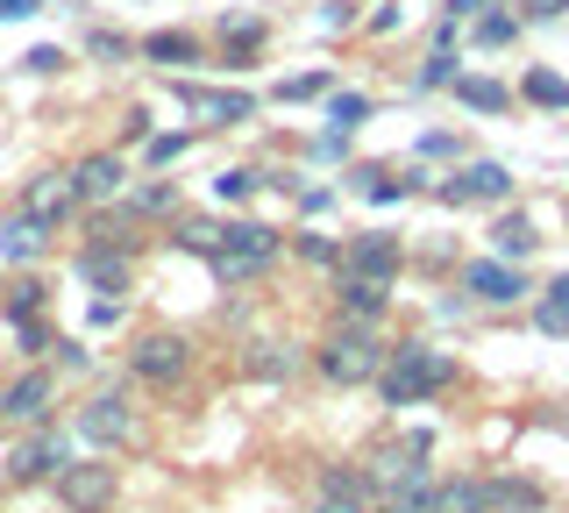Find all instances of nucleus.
<instances>
[{
    "label": "nucleus",
    "instance_id": "nucleus-1",
    "mask_svg": "<svg viewBox=\"0 0 569 513\" xmlns=\"http://www.w3.org/2000/svg\"><path fill=\"white\" fill-rule=\"evenodd\" d=\"M456 385H462V364L441 343H427V335H399V343H391V357H385V371H378V399L391 406V414L427 406V399L456 393Z\"/></svg>",
    "mask_w": 569,
    "mask_h": 513
},
{
    "label": "nucleus",
    "instance_id": "nucleus-2",
    "mask_svg": "<svg viewBox=\"0 0 569 513\" xmlns=\"http://www.w3.org/2000/svg\"><path fill=\"white\" fill-rule=\"evenodd\" d=\"M391 357V343L370 322H335L320 343L307 349V364H313V378H328L335 393H356V385H378V371Z\"/></svg>",
    "mask_w": 569,
    "mask_h": 513
},
{
    "label": "nucleus",
    "instance_id": "nucleus-3",
    "mask_svg": "<svg viewBox=\"0 0 569 513\" xmlns=\"http://www.w3.org/2000/svg\"><path fill=\"white\" fill-rule=\"evenodd\" d=\"M284 257V228H271V221H257V215H236V221H221V243H213V278H263L271 264Z\"/></svg>",
    "mask_w": 569,
    "mask_h": 513
},
{
    "label": "nucleus",
    "instance_id": "nucleus-4",
    "mask_svg": "<svg viewBox=\"0 0 569 513\" xmlns=\"http://www.w3.org/2000/svg\"><path fill=\"white\" fill-rule=\"evenodd\" d=\"M192 364H200V343H192L186 328H142L136 343H129V378L136 385H150V393H171V385H186L192 378Z\"/></svg>",
    "mask_w": 569,
    "mask_h": 513
},
{
    "label": "nucleus",
    "instance_id": "nucleus-5",
    "mask_svg": "<svg viewBox=\"0 0 569 513\" xmlns=\"http://www.w3.org/2000/svg\"><path fill=\"white\" fill-rule=\"evenodd\" d=\"M71 435L86 442V450H129V442L142 435V414H136V399H129V385H100L93 399H79L71 406Z\"/></svg>",
    "mask_w": 569,
    "mask_h": 513
},
{
    "label": "nucleus",
    "instance_id": "nucleus-6",
    "mask_svg": "<svg viewBox=\"0 0 569 513\" xmlns=\"http://www.w3.org/2000/svg\"><path fill=\"white\" fill-rule=\"evenodd\" d=\"M71 442L58 421H43V428H22V442H8V456H0V477L8 485H43V477H58L71 464Z\"/></svg>",
    "mask_w": 569,
    "mask_h": 513
},
{
    "label": "nucleus",
    "instance_id": "nucleus-7",
    "mask_svg": "<svg viewBox=\"0 0 569 513\" xmlns=\"http://www.w3.org/2000/svg\"><path fill=\"white\" fill-rule=\"evenodd\" d=\"M58 393H64V378L50 364L14 371V378L0 385V421H8V428H43V421H58Z\"/></svg>",
    "mask_w": 569,
    "mask_h": 513
},
{
    "label": "nucleus",
    "instance_id": "nucleus-8",
    "mask_svg": "<svg viewBox=\"0 0 569 513\" xmlns=\"http://www.w3.org/2000/svg\"><path fill=\"white\" fill-rule=\"evenodd\" d=\"M441 207H512V171L498 157H462L449 179H435Z\"/></svg>",
    "mask_w": 569,
    "mask_h": 513
},
{
    "label": "nucleus",
    "instance_id": "nucleus-9",
    "mask_svg": "<svg viewBox=\"0 0 569 513\" xmlns=\"http://www.w3.org/2000/svg\"><path fill=\"white\" fill-rule=\"evenodd\" d=\"M50 485H58V506H64V513H114V500H121V471L107 464V456L64 464Z\"/></svg>",
    "mask_w": 569,
    "mask_h": 513
},
{
    "label": "nucleus",
    "instance_id": "nucleus-10",
    "mask_svg": "<svg viewBox=\"0 0 569 513\" xmlns=\"http://www.w3.org/2000/svg\"><path fill=\"white\" fill-rule=\"evenodd\" d=\"M456 293L470 299V307H520L533 286H527L520 264H506V257H470L456 272Z\"/></svg>",
    "mask_w": 569,
    "mask_h": 513
},
{
    "label": "nucleus",
    "instance_id": "nucleus-11",
    "mask_svg": "<svg viewBox=\"0 0 569 513\" xmlns=\"http://www.w3.org/2000/svg\"><path fill=\"white\" fill-rule=\"evenodd\" d=\"M71 272L86 278L93 293H129V272H136V236H86Z\"/></svg>",
    "mask_w": 569,
    "mask_h": 513
},
{
    "label": "nucleus",
    "instance_id": "nucleus-12",
    "mask_svg": "<svg viewBox=\"0 0 569 513\" xmlns=\"http://www.w3.org/2000/svg\"><path fill=\"white\" fill-rule=\"evenodd\" d=\"M171 93L186 100L192 115H207V129H242V121H257V93H249V86H200V79L178 72Z\"/></svg>",
    "mask_w": 569,
    "mask_h": 513
},
{
    "label": "nucleus",
    "instance_id": "nucleus-13",
    "mask_svg": "<svg viewBox=\"0 0 569 513\" xmlns=\"http://www.w3.org/2000/svg\"><path fill=\"white\" fill-rule=\"evenodd\" d=\"M342 272L399 286V272H406V243H399V228H356V236L342 243Z\"/></svg>",
    "mask_w": 569,
    "mask_h": 513
},
{
    "label": "nucleus",
    "instance_id": "nucleus-14",
    "mask_svg": "<svg viewBox=\"0 0 569 513\" xmlns=\"http://www.w3.org/2000/svg\"><path fill=\"white\" fill-rule=\"evenodd\" d=\"M129 150H93V157H79V165H71V186H79V207H114L121 193H129Z\"/></svg>",
    "mask_w": 569,
    "mask_h": 513
},
{
    "label": "nucleus",
    "instance_id": "nucleus-15",
    "mask_svg": "<svg viewBox=\"0 0 569 513\" xmlns=\"http://www.w3.org/2000/svg\"><path fill=\"white\" fill-rule=\"evenodd\" d=\"M14 215H29V221H43V228H64L71 215H79V186H71V171H36V179H22Z\"/></svg>",
    "mask_w": 569,
    "mask_h": 513
},
{
    "label": "nucleus",
    "instance_id": "nucleus-16",
    "mask_svg": "<svg viewBox=\"0 0 569 513\" xmlns=\"http://www.w3.org/2000/svg\"><path fill=\"white\" fill-rule=\"evenodd\" d=\"M385 314H391V286H385V278L335 272V322H370V328H385Z\"/></svg>",
    "mask_w": 569,
    "mask_h": 513
},
{
    "label": "nucleus",
    "instance_id": "nucleus-17",
    "mask_svg": "<svg viewBox=\"0 0 569 513\" xmlns=\"http://www.w3.org/2000/svg\"><path fill=\"white\" fill-rule=\"evenodd\" d=\"M427 513H491V485L477 471H449L427 485Z\"/></svg>",
    "mask_w": 569,
    "mask_h": 513
},
{
    "label": "nucleus",
    "instance_id": "nucleus-18",
    "mask_svg": "<svg viewBox=\"0 0 569 513\" xmlns=\"http://www.w3.org/2000/svg\"><path fill=\"white\" fill-rule=\"evenodd\" d=\"M313 492H320V500H363V506H378V500H385L378 477H370V464H349V456L320 464V471H313Z\"/></svg>",
    "mask_w": 569,
    "mask_h": 513
},
{
    "label": "nucleus",
    "instance_id": "nucleus-19",
    "mask_svg": "<svg viewBox=\"0 0 569 513\" xmlns=\"http://www.w3.org/2000/svg\"><path fill=\"white\" fill-rule=\"evenodd\" d=\"M121 215L129 221H164L178 215V179H164V171H150V179H129V193H121Z\"/></svg>",
    "mask_w": 569,
    "mask_h": 513
},
{
    "label": "nucleus",
    "instance_id": "nucleus-20",
    "mask_svg": "<svg viewBox=\"0 0 569 513\" xmlns=\"http://www.w3.org/2000/svg\"><path fill=\"white\" fill-rule=\"evenodd\" d=\"M242 371H249V378H263V385H284V378L307 371V349H299V343H271V335H263V343L242 349Z\"/></svg>",
    "mask_w": 569,
    "mask_h": 513
},
{
    "label": "nucleus",
    "instance_id": "nucleus-21",
    "mask_svg": "<svg viewBox=\"0 0 569 513\" xmlns=\"http://www.w3.org/2000/svg\"><path fill=\"white\" fill-rule=\"evenodd\" d=\"M491 513H548V485L527 471H491Z\"/></svg>",
    "mask_w": 569,
    "mask_h": 513
},
{
    "label": "nucleus",
    "instance_id": "nucleus-22",
    "mask_svg": "<svg viewBox=\"0 0 569 513\" xmlns=\"http://www.w3.org/2000/svg\"><path fill=\"white\" fill-rule=\"evenodd\" d=\"M533 250H541V228H533V215H520V207H506V215L491 221V257H506V264H527Z\"/></svg>",
    "mask_w": 569,
    "mask_h": 513
},
{
    "label": "nucleus",
    "instance_id": "nucleus-23",
    "mask_svg": "<svg viewBox=\"0 0 569 513\" xmlns=\"http://www.w3.org/2000/svg\"><path fill=\"white\" fill-rule=\"evenodd\" d=\"M520 29H527L520 8H498V0H485V8H477V22H470V43L477 50H512V43H520Z\"/></svg>",
    "mask_w": 569,
    "mask_h": 513
},
{
    "label": "nucleus",
    "instance_id": "nucleus-24",
    "mask_svg": "<svg viewBox=\"0 0 569 513\" xmlns=\"http://www.w3.org/2000/svg\"><path fill=\"white\" fill-rule=\"evenodd\" d=\"M136 58H150V65H207V43L192 37V29H150V37L136 43Z\"/></svg>",
    "mask_w": 569,
    "mask_h": 513
},
{
    "label": "nucleus",
    "instance_id": "nucleus-25",
    "mask_svg": "<svg viewBox=\"0 0 569 513\" xmlns=\"http://www.w3.org/2000/svg\"><path fill=\"white\" fill-rule=\"evenodd\" d=\"M50 236H58V228H43L29 215H8V221H0V257H8V264H36L50 250Z\"/></svg>",
    "mask_w": 569,
    "mask_h": 513
},
{
    "label": "nucleus",
    "instance_id": "nucleus-26",
    "mask_svg": "<svg viewBox=\"0 0 569 513\" xmlns=\"http://www.w3.org/2000/svg\"><path fill=\"white\" fill-rule=\"evenodd\" d=\"M449 93H456V100H462L470 115H506L512 100H520V93H512L506 79H491V72H462V79L449 86Z\"/></svg>",
    "mask_w": 569,
    "mask_h": 513
},
{
    "label": "nucleus",
    "instance_id": "nucleus-27",
    "mask_svg": "<svg viewBox=\"0 0 569 513\" xmlns=\"http://www.w3.org/2000/svg\"><path fill=\"white\" fill-rule=\"evenodd\" d=\"M520 100H527V108H548V115H562V108H569V79H562V72H548V65H527V79H520Z\"/></svg>",
    "mask_w": 569,
    "mask_h": 513
},
{
    "label": "nucleus",
    "instance_id": "nucleus-28",
    "mask_svg": "<svg viewBox=\"0 0 569 513\" xmlns=\"http://www.w3.org/2000/svg\"><path fill=\"white\" fill-rule=\"evenodd\" d=\"M284 250L299 264H313V272H342V243L320 236V228H299V236H284Z\"/></svg>",
    "mask_w": 569,
    "mask_h": 513
},
{
    "label": "nucleus",
    "instance_id": "nucleus-29",
    "mask_svg": "<svg viewBox=\"0 0 569 513\" xmlns=\"http://www.w3.org/2000/svg\"><path fill=\"white\" fill-rule=\"evenodd\" d=\"M263 186H271V171H257V165H228L221 179H213V200H228V207H249Z\"/></svg>",
    "mask_w": 569,
    "mask_h": 513
},
{
    "label": "nucleus",
    "instance_id": "nucleus-30",
    "mask_svg": "<svg viewBox=\"0 0 569 513\" xmlns=\"http://www.w3.org/2000/svg\"><path fill=\"white\" fill-rule=\"evenodd\" d=\"M462 79V58H456V50H427V58H420V72H413V93H449V86Z\"/></svg>",
    "mask_w": 569,
    "mask_h": 513
},
{
    "label": "nucleus",
    "instance_id": "nucleus-31",
    "mask_svg": "<svg viewBox=\"0 0 569 513\" xmlns=\"http://www.w3.org/2000/svg\"><path fill=\"white\" fill-rule=\"evenodd\" d=\"M263 37H271V29H263L257 14H228V22H221V43H228V58H221V65H242L249 50H263Z\"/></svg>",
    "mask_w": 569,
    "mask_h": 513
},
{
    "label": "nucleus",
    "instance_id": "nucleus-32",
    "mask_svg": "<svg viewBox=\"0 0 569 513\" xmlns=\"http://www.w3.org/2000/svg\"><path fill=\"white\" fill-rule=\"evenodd\" d=\"M213 243H221V221H207V215H178V221H171V250L213 257Z\"/></svg>",
    "mask_w": 569,
    "mask_h": 513
},
{
    "label": "nucleus",
    "instance_id": "nucleus-33",
    "mask_svg": "<svg viewBox=\"0 0 569 513\" xmlns=\"http://www.w3.org/2000/svg\"><path fill=\"white\" fill-rule=\"evenodd\" d=\"M192 144H200V129H164V136H150V144H142V165H150V171H171L178 157H192Z\"/></svg>",
    "mask_w": 569,
    "mask_h": 513
},
{
    "label": "nucleus",
    "instance_id": "nucleus-34",
    "mask_svg": "<svg viewBox=\"0 0 569 513\" xmlns=\"http://www.w3.org/2000/svg\"><path fill=\"white\" fill-rule=\"evenodd\" d=\"M335 93V72H292L271 86V100H284V108H307V100H328Z\"/></svg>",
    "mask_w": 569,
    "mask_h": 513
},
{
    "label": "nucleus",
    "instance_id": "nucleus-35",
    "mask_svg": "<svg viewBox=\"0 0 569 513\" xmlns=\"http://www.w3.org/2000/svg\"><path fill=\"white\" fill-rule=\"evenodd\" d=\"M370 115H378V100H370V93H328V129L356 136V129H363Z\"/></svg>",
    "mask_w": 569,
    "mask_h": 513
},
{
    "label": "nucleus",
    "instance_id": "nucleus-36",
    "mask_svg": "<svg viewBox=\"0 0 569 513\" xmlns=\"http://www.w3.org/2000/svg\"><path fill=\"white\" fill-rule=\"evenodd\" d=\"M14 349H22L29 364H36V357H50V349H58V328H50L43 314H29V322H14Z\"/></svg>",
    "mask_w": 569,
    "mask_h": 513
},
{
    "label": "nucleus",
    "instance_id": "nucleus-37",
    "mask_svg": "<svg viewBox=\"0 0 569 513\" xmlns=\"http://www.w3.org/2000/svg\"><path fill=\"white\" fill-rule=\"evenodd\" d=\"M50 307V286L43 278H14V293H8V322H29V314H43Z\"/></svg>",
    "mask_w": 569,
    "mask_h": 513
},
{
    "label": "nucleus",
    "instance_id": "nucleus-38",
    "mask_svg": "<svg viewBox=\"0 0 569 513\" xmlns=\"http://www.w3.org/2000/svg\"><path fill=\"white\" fill-rule=\"evenodd\" d=\"M533 328H541V335H556V343H569V299H556V293H533Z\"/></svg>",
    "mask_w": 569,
    "mask_h": 513
},
{
    "label": "nucleus",
    "instance_id": "nucleus-39",
    "mask_svg": "<svg viewBox=\"0 0 569 513\" xmlns=\"http://www.w3.org/2000/svg\"><path fill=\"white\" fill-rule=\"evenodd\" d=\"M50 371H58V378H86V371H93V349L71 343V335H58V349H50Z\"/></svg>",
    "mask_w": 569,
    "mask_h": 513
},
{
    "label": "nucleus",
    "instance_id": "nucleus-40",
    "mask_svg": "<svg viewBox=\"0 0 569 513\" xmlns=\"http://www.w3.org/2000/svg\"><path fill=\"white\" fill-rule=\"evenodd\" d=\"M129 37H114V29H93V37H86V58H100V65H121V58H129Z\"/></svg>",
    "mask_w": 569,
    "mask_h": 513
},
{
    "label": "nucleus",
    "instance_id": "nucleus-41",
    "mask_svg": "<svg viewBox=\"0 0 569 513\" xmlns=\"http://www.w3.org/2000/svg\"><path fill=\"white\" fill-rule=\"evenodd\" d=\"M413 150H420V157H462V150H470V144H462L456 129H427V136H420Z\"/></svg>",
    "mask_w": 569,
    "mask_h": 513
},
{
    "label": "nucleus",
    "instance_id": "nucleus-42",
    "mask_svg": "<svg viewBox=\"0 0 569 513\" xmlns=\"http://www.w3.org/2000/svg\"><path fill=\"white\" fill-rule=\"evenodd\" d=\"M22 72H36V79H58V72H64V50H58V43L29 50V58H22Z\"/></svg>",
    "mask_w": 569,
    "mask_h": 513
},
{
    "label": "nucleus",
    "instance_id": "nucleus-43",
    "mask_svg": "<svg viewBox=\"0 0 569 513\" xmlns=\"http://www.w3.org/2000/svg\"><path fill=\"white\" fill-rule=\"evenodd\" d=\"M520 14H527V22H562L569 0H520Z\"/></svg>",
    "mask_w": 569,
    "mask_h": 513
},
{
    "label": "nucleus",
    "instance_id": "nucleus-44",
    "mask_svg": "<svg viewBox=\"0 0 569 513\" xmlns=\"http://www.w3.org/2000/svg\"><path fill=\"white\" fill-rule=\"evenodd\" d=\"M292 207H299V215H328L335 193H328V186H307V193H292Z\"/></svg>",
    "mask_w": 569,
    "mask_h": 513
},
{
    "label": "nucleus",
    "instance_id": "nucleus-45",
    "mask_svg": "<svg viewBox=\"0 0 569 513\" xmlns=\"http://www.w3.org/2000/svg\"><path fill=\"white\" fill-rule=\"evenodd\" d=\"M349 150V136L342 129H328V136H313V157H320V165H335V157H342Z\"/></svg>",
    "mask_w": 569,
    "mask_h": 513
},
{
    "label": "nucleus",
    "instance_id": "nucleus-46",
    "mask_svg": "<svg viewBox=\"0 0 569 513\" xmlns=\"http://www.w3.org/2000/svg\"><path fill=\"white\" fill-rule=\"evenodd\" d=\"M121 314H129V307H121V299H114V293H100V299H93V328H114V322H121Z\"/></svg>",
    "mask_w": 569,
    "mask_h": 513
},
{
    "label": "nucleus",
    "instance_id": "nucleus-47",
    "mask_svg": "<svg viewBox=\"0 0 569 513\" xmlns=\"http://www.w3.org/2000/svg\"><path fill=\"white\" fill-rule=\"evenodd\" d=\"M349 22H356L349 0H328V8H320V29H349Z\"/></svg>",
    "mask_w": 569,
    "mask_h": 513
},
{
    "label": "nucleus",
    "instance_id": "nucleus-48",
    "mask_svg": "<svg viewBox=\"0 0 569 513\" xmlns=\"http://www.w3.org/2000/svg\"><path fill=\"white\" fill-rule=\"evenodd\" d=\"M29 14H43V0H0V22H29Z\"/></svg>",
    "mask_w": 569,
    "mask_h": 513
},
{
    "label": "nucleus",
    "instance_id": "nucleus-49",
    "mask_svg": "<svg viewBox=\"0 0 569 513\" xmlns=\"http://www.w3.org/2000/svg\"><path fill=\"white\" fill-rule=\"evenodd\" d=\"M391 29H399V8H391V0H378V14H370V37H391Z\"/></svg>",
    "mask_w": 569,
    "mask_h": 513
},
{
    "label": "nucleus",
    "instance_id": "nucleus-50",
    "mask_svg": "<svg viewBox=\"0 0 569 513\" xmlns=\"http://www.w3.org/2000/svg\"><path fill=\"white\" fill-rule=\"evenodd\" d=\"M313 513H378V506H363V500H313Z\"/></svg>",
    "mask_w": 569,
    "mask_h": 513
},
{
    "label": "nucleus",
    "instance_id": "nucleus-51",
    "mask_svg": "<svg viewBox=\"0 0 569 513\" xmlns=\"http://www.w3.org/2000/svg\"><path fill=\"white\" fill-rule=\"evenodd\" d=\"M378 513H427V492H420V500H385Z\"/></svg>",
    "mask_w": 569,
    "mask_h": 513
},
{
    "label": "nucleus",
    "instance_id": "nucleus-52",
    "mask_svg": "<svg viewBox=\"0 0 569 513\" xmlns=\"http://www.w3.org/2000/svg\"><path fill=\"white\" fill-rule=\"evenodd\" d=\"M541 293H556V299H569V272H556V278H548Z\"/></svg>",
    "mask_w": 569,
    "mask_h": 513
},
{
    "label": "nucleus",
    "instance_id": "nucleus-53",
    "mask_svg": "<svg viewBox=\"0 0 569 513\" xmlns=\"http://www.w3.org/2000/svg\"><path fill=\"white\" fill-rule=\"evenodd\" d=\"M562 221H569V207H562Z\"/></svg>",
    "mask_w": 569,
    "mask_h": 513
}]
</instances>
